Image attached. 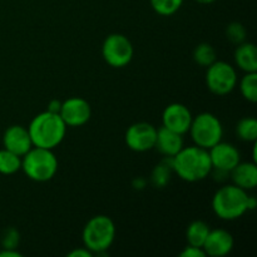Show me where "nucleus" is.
<instances>
[{
	"mask_svg": "<svg viewBox=\"0 0 257 257\" xmlns=\"http://www.w3.org/2000/svg\"><path fill=\"white\" fill-rule=\"evenodd\" d=\"M172 170L186 182L202 181L212 172L208 150L198 146L183 147L172 157Z\"/></svg>",
	"mask_w": 257,
	"mask_h": 257,
	"instance_id": "nucleus-1",
	"label": "nucleus"
},
{
	"mask_svg": "<svg viewBox=\"0 0 257 257\" xmlns=\"http://www.w3.org/2000/svg\"><path fill=\"white\" fill-rule=\"evenodd\" d=\"M28 131H29L33 146L54 150L64 140L67 125L58 113L45 110L33 118Z\"/></svg>",
	"mask_w": 257,
	"mask_h": 257,
	"instance_id": "nucleus-2",
	"label": "nucleus"
},
{
	"mask_svg": "<svg viewBox=\"0 0 257 257\" xmlns=\"http://www.w3.org/2000/svg\"><path fill=\"white\" fill-rule=\"evenodd\" d=\"M115 238V226L110 217L97 215L90 218L83 228L82 240L93 255H102L112 246Z\"/></svg>",
	"mask_w": 257,
	"mask_h": 257,
	"instance_id": "nucleus-3",
	"label": "nucleus"
},
{
	"mask_svg": "<svg viewBox=\"0 0 257 257\" xmlns=\"http://www.w3.org/2000/svg\"><path fill=\"white\" fill-rule=\"evenodd\" d=\"M247 192L236 185L223 186L213 195L212 210L221 220H237L247 212Z\"/></svg>",
	"mask_w": 257,
	"mask_h": 257,
	"instance_id": "nucleus-4",
	"label": "nucleus"
},
{
	"mask_svg": "<svg viewBox=\"0 0 257 257\" xmlns=\"http://www.w3.org/2000/svg\"><path fill=\"white\" fill-rule=\"evenodd\" d=\"M22 170L28 178L35 182L52 180L58 171V160L53 150L33 146L22 158Z\"/></svg>",
	"mask_w": 257,
	"mask_h": 257,
	"instance_id": "nucleus-5",
	"label": "nucleus"
},
{
	"mask_svg": "<svg viewBox=\"0 0 257 257\" xmlns=\"http://www.w3.org/2000/svg\"><path fill=\"white\" fill-rule=\"evenodd\" d=\"M188 132L196 146L210 150L212 146L222 141L223 128L221 120L215 114L205 112L192 118Z\"/></svg>",
	"mask_w": 257,
	"mask_h": 257,
	"instance_id": "nucleus-6",
	"label": "nucleus"
},
{
	"mask_svg": "<svg viewBox=\"0 0 257 257\" xmlns=\"http://www.w3.org/2000/svg\"><path fill=\"white\" fill-rule=\"evenodd\" d=\"M206 83L213 94L226 95L235 89L237 84V73L228 63L216 60L210 67H207Z\"/></svg>",
	"mask_w": 257,
	"mask_h": 257,
	"instance_id": "nucleus-7",
	"label": "nucleus"
},
{
	"mask_svg": "<svg viewBox=\"0 0 257 257\" xmlns=\"http://www.w3.org/2000/svg\"><path fill=\"white\" fill-rule=\"evenodd\" d=\"M103 59L113 68H123L131 63L133 58V45L125 35H108L102 45Z\"/></svg>",
	"mask_w": 257,
	"mask_h": 257,
	"instance_id": "nucleus-8",
	"label": "nucleus"
},
{
	"mask_svg": "<svg viewBox=\"0 0 257 257\" xmlns=\"http://www.w3.org/2000/svg\"><path fill=\"white\" fill-rule=\"evenodd\" d=\"M157 128L147 122H138L125 132V143L135 152H147L155 148Z\"/></svg>",
	"mask_w": 257,
	"mask_h": 257,
	"instance_id": "nucleus-9",
	"label": "nucleus"
},
{
	"mask_svg": "<svg viewBox=\"0 0 257 257\" xmlns=\"http://www.w3.org/2000/svg\"><path fill=\"white\" fill-rule=\"evenodd\" d=\"M59 115L68 127H80L90 119L92 108L83 98L72 97L62 102Z\"/></svg>",
	"mask_w": 257,
	"mask_h": 257,
	"instance_id": "nucleus-10",
	"label": "nucleus"
},
{
	"mask_svg": "<svg viewBox=\"0 0 257 257\" xmlns=\"http://www.w3.org/2000/svg\"><path fill=\"white\" fill-rule=\"evenodd\" d=\"M212 170L225 171L230 173L238 163L241 162V156L237 148L231 143L220 141L208 150Z\"/></svg>",
	"mask_w": 257,
	"mask_h": 257,
	"instance_id": "nucleus-11",
	"label": "nucleus"
},
{
	"mask_svg": "<svg viewBox=\"0 0 257 257\" xmlns=\"http://www.w3.org/2000/svg\"><path fill=\"white\" fill-rule=\"evenodd\" d=\"M192 118L191 110L185 104L172 103L163 110L162 125L183 136L190 131Z\"/></svg>",
	"mask_w": 257,
	"mask_h": 257,
	"instance_id": "nucleus-12",
	"label": "nucleus"
},
{
	"mask_svg": "<svg viewBox=\"0 0 257 257\" xmlns=\"http://www.w3.org/2000/svg\"><path fill=\"white\" fill-rule=\"evenodd\" d=\"M3 145L5 150L15 153V155L23 156L33 148L32 138H30L28 128L20 124L10 125L3 136Z\"/></svg>",
	"mask_w": 257,
	"mask_h": 257,
	"instance_id": "nucleus-13",
	"label": "nucleus"
},
{
	"mask_svg": "<svg viewBox=\"0 0 257 257\" xmlns=\"http://www.w3.org/2000/svg\"><path fill=\"white\" fill-rule=\"evenodd\" d=\"M202 248L206 252V256L223 257L228 255L233 248L232 235L228 231L221 228L210 230Z\"/></svg>",
	"mask_w": 257,
	"mask_h": 257,
	"instance_id": "nucleus-14",
	"label": "nucleus"
},
{
	"mask_svg": "<svg viewBox=\"0 0 257 257\" xmlns=\"http://www.w3.org/2000/svg\"><path fill=\"white\" fill-rule=\"evenodd\" d=\"M155 148H157L158 152L165 157H173L183 148L182 135L162 125L157 130Z\"/></svg>",
	"mask_w": 257,
	"mask_h": 257,
	"instance_id": "nucleus-15",
	"label": "nucleus"
},
{
	"mask_svg": "<svg viewBox=\"0 0 257 257\" xmlns=\"http://www.w3.org/2000/svg\"><path fill=\"white\" fill-rule=\"evenodd\" d=\"M230 173L233 185L242 190H253L257 186V167L255 162H240Z\"/></svg>",
	"mask_w": 257,
	"mask_h": 257,
	"instance_id": "nucleus-16",
	"label": "nucleus"
},
{
	"mask_svg": "<svg viewBox=\"0 0 257 257\" xmlns=\"http://www.w3.org/2000/svg\"><path fill=\"white\" fill-rule=\"evenodd\" d=\"M235 62L245 73L257 72V50L255 44L243 42L235 50Z\"/></svg>",
	"mask_w": 257,
	"mask_h": 257,
	"instance_id": "nucleus-17",
	"label": "nucleus"
},
{
	"mask_svg": "<svg viewBox=\"0 0 257 257\" xmlns=\"http://www.w3.org/2000/svg\"><path fill=\"white\" fill-rule=\"evenodd\" d=\"M210 226L201 220L191 222L186 230V238H187L188 245L202 247L208 233H210Z\"/></svg>",
	"mask_w": 257,
	"mask_h": 257,
	"instance_id": "nucleus-18",
	"label": "nucleus"
},
{
	"mask_svg": "<svg viewBox=\"0 0 257 257\" xmlns=\"http://www.w3.org/2000/svg\"><path fill=\"white\" fill-rule=\"evenodd\" d=\"M172 157H166L158 166H156L153 170L151 181L156 188L166 187L171 178V172H172Z\"/></svg>",
	"mask_w": 257,
	"mask_h": 257,
	"instance_id": "nucleus-19",
	"label": "nucleus"
},
{
	"mask_svg": "<svg viewBox=\"0 0 257 257\" xmlns=\"http://www.w3.org/2000/svg\"><path fill=\"white\" fill-rule=\"evenodd\" d=\"M22 170V157L8 150H0V173L14 175Z\"/></svg>",
	"mask_w": 257,
	"mask_h": 257,
	"instance_id": "nucleus-20",
	"label": "nucleus"
},
{
	"mask_svg": "<svg viewBox=\"0 0 257 257\" xmlns=\"http://www.w3.org/2000/svg\"><path fill=\"white\" fill-rule=\"evenodd\" d=\"M237 137L243 142H256L257 120L253 117H245L238 120L236 125Z\"/></svg>",
	"mask_w": 257,
	"mask_h": 257,
	"instance_id": "nucleus-21",
	"label": "nucleus"
},
{
	"mask_svg": "<svg viewBox=\"0 0 257 257\" xmlns=\"http://www.w3.org/2000/svg\"><path fill=\"white\" fill-rule=\"evenodd\" d=\"M216 50L208 43H201L193 50V60L201 67H210L213 62H216Z\"/></svg>",
	"mask_w": 257,
	"mask_h": 257,
	"instance_id": "nucleus-22",
	"label": "nucleus"
},
{
	"mask_svg": "<svg viewBox=\"0 0 257 257\" xmlns=\"http://www.w3.org/2000/svg\"><path fill=\"white\" fill-rule=\"evenodd\" d=\"M242 97L251 103L257 102V72L246 73L240 82Z\"/></svg>",
	"mask_w": 257,
	"mask_h": 257,
	"instance_id": "nucleus-23",
	"label": "nucleus"
},
{
	"mask_svg": "<svg viewBox=\"0 0 257 257\" xmlns=\"http://www.w3.org/2000/svg\"><path fill=\"white\" fill-rule=\"evenodd\" d=\"M151 7L157 14L163 17H170L180 10L183 0H150Z\"/></svg>",
	"mask_w": 257,
	"mask_h": 257,
	"instance_id": "nucleus-24",
	"label": "nucleus"
},
{
	"mask_svg": "<svg viewBox=\"0 0 257 257\" xmlns=\"http://www.w3.org/2000/svg\"><path fill=\"white\" fill-rule=\"evenodd\" d=\"M226 35H227V39L230 40L233 44L238 45L241 43L245 42L246 39V29L241 23L233 22L231 24H228L227 29H226Z\"/></svg>",
	"mask_w": 257,
	"mask_h": 257,
	"instance_id": "nucleus-25",
	"label": "nucleus"
},
{
	"mask_svg": "<svg viewBox=\"0 0 257 257\" xmlns=\"http://www.w3.org/2000/svg\"><path fill=\"white\" fill-rule=\"evenodd\" d=\"M3 248H17L20 243V233L15 227H8L3 231L0 238Z\"/></svg>",
	"mask_w": 257,
	"mask_h": 257,
	"instance_id": "nucleus-26",
	"label": "nucleus"
},
{
	"mask_svg": "<svg viewBox=\"0 0 257 257\" xmlns=\"http://www.w3.org/2000/svg\"><path fill=\"white\" fill-rule=\"evenodd\" d=\"M180 256L181 257H205L206 252L203 251L202 247L188 245L183 248V251L180 253Z\"/></svg>",
	"mask_w": 257,
	"mask_h": 257,
	"instance_id": "nucleus-27",
	"label": "nucleus"
},
{
	"mask_svg": "<svg viewBox=\"0 0 257 257\" xmlns=\"http://www.w3.org/2000/svg\"><path fill=\"white\" fill-rule=\"evenodd\" d=\"M69 257H92L93 253L88 250L87 247H79V248H75V250L70 251L68 253Z\"/></svg>",
	"mask_w": 257,
	"mask_h": 257,
	"instance_id": "nucleus-28",
	"label": "nucleus"
},
{
	"mask_svg": "<svg viewBox=\"0 0 257 257\" xmlns=\"http://www.w3.org/2000/svg\"><path fill=\"white\" fill-rule=\"evenodd\" d=\"M23 255L17 251V248H3L0 251V257H22Z\"/></svg>",
	"mask_w": 257,
	"mask_h": 257,
	"instance_id": "nucleus-29",
	"label": "nucleus"
},
{
	"mask_svg": "<svg viewBox=\"0 0 257 257\" xmlns=\"http://www.w3.org/2000/svg\"><path fill=\"white\" fill-rule=\"evenodd\" d=\"M60 107H62V102H59V100L54 99V100H52V102H50L49 104H48V112L58 113V114H59Z\"/></svg>",
	"mask_w": 257,
	"mask_h": 257,
	"instance_id": "nucleus-30",
	"label": "nucleus"
},
{
	"mask_svg": "<svg viewBox=\"0 0 257 257\" xmlns=\"http://www.w3.org/2000/svg\"><path fill=\"white\" fill-rule=\"evenodd\" d=\"M256 206H257L256 198L252 197V196H248V197H247V211L255 210Z\"/></svg>",
	"mask_w": 257,
	"mask_h": 257,
	"instance_id": "nucleus-31",
	"label": "nucleus"
},
{
	"mask_svg": "<svg viewBox=\"0 0 257 257\" xmlns=\"http://www.w3.org/2000/svg\"><path fill=\"white\" fill-rule=\"evenodd\" d=\"M195 2L200 3V4H211V3L216 2V0H195Z\"/></svg>",
	"mask_w": 257,
	"mask_h": 257,
	"instance_id": "nucleus-32",
	"label": "nucleus"
}]
</instances>
